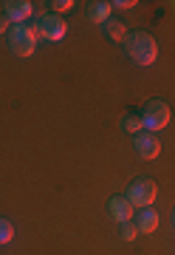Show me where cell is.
Listing matches in <instances>:
<instances>
[{
	"instance_id": "obj_1",
	"label": "cell",
	"mask_w": 175,
	"mask_h": 255,
	"mask_svg": "<svg viewBox=\"0 0 175 255\" xmlns=\"http://www.w3.org/2000/svg\"><path fill=\"white\" fill-rule=\"evenodd\" d=\"M124 51H127V57L133 60V63H138V65L156 63V57H158L156 40H153L147 31H133V34L124 37Z\"/></svg>"
},
{
	"instance_id": "obj_2",
	"label": "cell",
	"mask_w": 175,
	"mask_h": 255,
	"mask_svg": "<svg viewBox=\"0 0 175 255\" xmlns=\"http://www.w3.org/2000/svg\"><path fill=\"white\" fill-rule=\"evenodd\" d=\"M34 43H37V34L31 31V26H23V23H17V26L9 28V48H11L17 57L34 54Z\"/></svg>"
},
{
	"instance_id": "obj_3",
	"label": "cell",
	"mask_w": 175,
	"mask_h": 255,
	"mask_svg": "<svg viewBox=\"0 0 175 255\" xmlns=\"http://www.w3.org/2000/svg\"><path fill=\"white\" fill-rule=\"evenodd\" d=\"M31 31L37 37H43V40H62L65 31H68V26H65V20L59 17V14H43L40 20H34L31 23Z\"/></svg>"
},
{
	"instance_id": "obj_4",
	"label": "cell",
	"mask_w": 175,
	"mask_h": 255,
	"mask_svg": "<svg viewBox=\"0 0 175 255\" xmlns=\"http://www.w3.org/2000/svg\"><path fill=\"white\" fill-rule=\"evenodd\" d=\"M156 193H158V187L153 179H136L127 190V201L136 204V207H150L156 201Z\"/></svg>"
},
{
	"instance_id": "obj_5",
	"label": "cell",
	"mask_w": 175,
	"mask_h": 255,
	"mask_svg": "<svg viewBox=\"0 0 175 255\" xmlns=\"http://www.w3.org/2000/svg\"><path fill=\"white\" fill-rule=\"evenodd\" d=\"M141 119H144V128H150V133L161 130V128L170 122V108H167V102L150 100L147 105H144V114H141Z\"/></svg>"
},
{
	"instance_id": "obj_6",
	"label": "cell",
	"mask_w": 175,
	"mask_h": 255,
	"mask_svg": "<svg viewBox=\"0 0 175 255\" xmlns=\"http://www.w3.org/2000/svg\"><path fill=\"white\" fill-rule=\"evenodd\" d=\"M136 153L141 156V159H156L158 153H161V142H158L156 133H138L136 136Z\"/></svg>"
},
{
	"instance_id": "obj_7",
	"label": "cell",
	"mask_w": 175,
	"mask_h": 255,
	"mask_svg": "<svg viewBox=\"0 0 175 255\" xmlns=\"http://www.w3.org/2000/svg\"><path fill=\"white\" fill-rule=\"evenodd\" d=\"M108 213H111V219L113 221H130L133 219V204H130L124 196H113L111 201H108Z\"/></svg>"
},
{
	"instance_id": "obj_8",
	"label": "cell",
	"mask_w": 175,
	"mask_h": 255,
	"mask_svg": "<svg viewBox=\"0 0 175 255\" xmlns=\"http://www.w3.org/2000/svg\"><path fill=\"white\" fill-rule=\"evenodd\" d=\"M3 14H6V17L17 26V23H23V20L31 17V3H28V0H9Z\"/></svg>"
},
{
	"instance_id": "obj_9",
	"label": "cell",
	"mask_w": 175,
	"mask_h": 255,
	"mask_svg": "<svg viewBox=\"0 0 175 255\" xmlns=\"http://www.w3.org/2000/svg\"><path fill=\"white\" fill-rule=\"evenodd\" d=\"M111 3H105V0H93L85 6V17L91 20V23H105V20H111Z\"/></svg>"
},
{
	"instance_id": "obj_10",
	"label": "cell",
	"mask_w": 175,
	"mask_h": 255,
	"mask_svg": "<svg viewBox=\"0 0 175 255\" xmlns=\"http://www.w3.org/2000/svg\"><path fill=\"white\" fill-rule=\"evenodd\" d=\"M133 224H136L138 233H153V230L158 227V216H156V210H138L136 219H133Z\"/></svg>"
},
{
	"instance_id": "obj_11",
	"label": "cell",
	"mask_w": 175,
	"mask_h": 255,
	"mask_svg": "<svg viewBox=\"0 0 175 255\" xmlns=\"http://www.w3.org/2000/svg\"><path fill=\"white\" fill-rule=\"evenodd\" d=\"M102 26H105V34L111 37V40H124V37H127V28H124V23H121V20H105V23H102Z\"/></svg>"
},
{
	"instance_id": "obj_12",
	"label": "cell",
	"mask_w": 175,
	"mask_h": 255,
	"mask_svg": "<svg viewBox=\"0 0 175 255\" xmlns=\"http://www.w3.org/2000/svg\"><path fill=\"white\" fill-rule=\"evenodd\" d=\"M121 128L127 130V133H141V128H144V119L138 117V114H124V119H121Z\"/></svg>"
},
{
	"instance_id": "obj_13",
	"label": "cell",
	"mask_w": 175,
	"mask_h": 255,
	"mask_svg": "<svg viewBox=\"0 0 175 255\" xmlns=\"http://www.w3.org/2000/svg\"><path fill=\"white\" fill-rule=\"evenodd\" d=\"M11 238H14V227L6 219H0V244H9Z\"/></svg>"
},
{
	"instance_id": "obj_14",
	"label": "cell",
	"mask_w": 175,
	"mask_h": 255,
	"mask_svg": "<svg viewBox=\"0 0 175 255\" xmlns=\"http://www.w3.org/2000/svg\"><path fill=\"white\" fill-rule=\"evenodd\" d=\"M121 238H124V241H133V238L138 236V230H136V224H133V221H121Z\"/></svg>"
},
{
	"instance_id": "obj_15",
	"label": "cell",
	"mask_w": 175,
	"mask_h": 255,
	"mask_svg": "<svg viewBox=\"0 0 175 255\" xmlns=\"http://www.w3.org/2000/svg\"><path fill=\"white\" fill-rule=\"evenodd\" d=\"M71 6H74V0H54V3H51L54 14H59V11H68Z\"/></svg>"
},
{
	"instance_id": "obj_16",
	"label": "cell",
	"mask_w": 175,
	"mask_h": 255,
	"mask_svg": "<svg viewBox=\"0 0 175 255\" xmlns=\"http://www.w3.org/2000/svg\"><path fill=\"white\" fill-rule=\"evenodd\" d=\"M111 6H116V9H133L136 3H133V0H116V3H111Z\"/></svg>"
},
{
	"instance_id": "obj_17",
	"label": "cell",
	"mask_w": 175,
	"mask_h": 255,
	"mask_svg": "<svg viewBox=\"0 0 175 255\" xmlns=\"http://www.w3.org/2000/svg\"><path fill=\"white\" fill-rule=\"evenodd\" d=\"M9 23H11V20L6 17V14H0V34H3V31H9Z\"/></svg>"
},
{
	"instance_id": "obj_18",
	"label": "cell",
	"mask_w": 175,
	"mask_h": 255,
	"mask_svg": "<svg viewBox=\"0 0 175 255\" xmlns=\"http://www.w3.org/2000/svg\"><path fill=\"white\" fill-rule=\"evenodd\" d=\"M173 224H175V210H173Z\"/></svg>"
}]
</instances>
